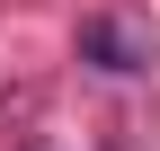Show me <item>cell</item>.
Here are the masks:
<instances>
[{"mask_svg": "<svg viewBox=\"0 0 160 151\" xmlns=\"http://www.w3.org/2000/svg\"><path fill=\"white\" fill-rule=\"evenodd\" d=\"M80 53L98 71H151V27L125 9H98V18H80Z\"/></svg>", "mask_w": 160, "mask_h": 151, "instance_id": "cell-1", "label": "cell"}]
</instances>
